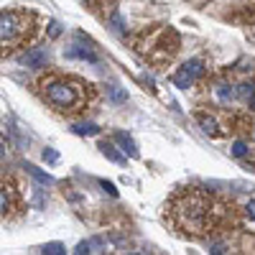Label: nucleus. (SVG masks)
I'll return each instance as SVG.
<instances>
[{"label": "nucleus", "mask_w": 255, "mask_h": 255, "mask_svg": "<svg viewBox=\"0 0 255 255\" xmlns=\"http://www.w3.org/2000/svg\"><path fill=\"white\" fill-rule=\"evenodd\" d=\"M202 72H204V64H202V61H196V59H192V61H186L181 69L176 72L174 84H176V87H181V90H186V87L194 84L199 77H202Z\"/></svg>", "instance_id": "obj_6"}, {"label": "nucleus", "mask_w": 255, "mask_h": 255, "mask_svg": "<svg viewBox=\"0 0 255 255\" xmlns=\"http://www.w3.org/2000/svg\"><path fill=\"white\" fill-rule=\"evenodd\" d=\"M245 215H248L250 219H255V202H250V204L245 207Z\"/></svg>", "instance_id": "obj_23"}, {"label": "nucleus", "mask_w": 255, "mask_h": 255, "mask_svg": "<svg viewBox=\"0 0 255 255\" xmlns=\"http://www.w3.org/2000/svg\"><path fill=\"white\" fill-rule=\"evenodd\" d=\"M0 156H5V148L3 146H0Z\"/></svg>", "instance_id": "obj_26"}, {"label": "nucleus", "mask_w": 255, "mask_h": 255, "mask_svg": "<svg viewBox=\"0 0 255 255\" xmlns=\"http://www.w3.org/2000/svg\"><path fill=\"white\" fill-rule=\"evenodd\" d=\"M36 95L51 113L69 118V120L84 115L99 97L97 87L92 82H87L77 74L57 72V69L46 72L36 82Z\"/></svg>", "instance_id": "obj_2"}, {"label": "nucleus", "mask_w": 255, "mask_h": 255, "mask_svg": "<svg viewBox=\"0 0 255 255\" xmlns=\"http://www.w3.org/2000/svg\"><path fill=\"white\" fill-rule=\"evenodd\" d=\"M43 158H46V161H51V163H54V161L59 158V153H57V151H49V148H46V151H43Z\"/></svg>", "instance_id": "obj_20"}, {"label": "nucleus", "mask_w": 255, "mask_h": 255, "mask_svg": "<svg viewBox=\"0 0 255 255\" xmlns=\"http://www.w3.org/2000/svg\"><path fill=\"white\" fill-rule=\"evenodd\" d=\"M66 59H84V61H97V54L90 49V46H79V43H74L64 51Z\"/></svg>", "instance_id": "obj_8"}, {"label": "nucleus", "mask_w": 255, "mask_h": 255, "mask_svg": "<svg viewBox=\"0 0 255 255\" xmlns=\"http://www.w3.org/2000/svg\"><path fill=\"white\" fill-rule=\"evenodd\" d=\"M253 92H255L253 84H242V87H240V97H250Z\"/></svg>", "instance_id": "obj_19"}, {"label": "nucleus", "mask_w": 255, "mask_h": 255, "mask_svg": "<svg viewBox=\"0 0 255 255\" xmlns=\"http://www.w3.org/2000/svg\"><path fill=\"white\" fill-rule=\"evenodd\" d=\"M179 33L169 26H151L133 39V51L153 66L169 64L179 51Z\"/></svg>", "instance_id": "obj_4"}, {"label": "nucleus", "mask_w": 255, "mask_h": 255, "mask_svg": "<svg viewBox=\"0 0 255 255\" xmlns=\"http://www.w3.org/2000/svg\"><path fill=\"white\" fill-rule=\"evenodd\" d=\"M199 125H202V130H204V133H209V136H219V130H217V123H215V118L199 115Z\"/></svg>", "instance_id": "obj_12"}, {"label": "nucleus", "mask_w": 255, "mask_h": 255, "mask_svg": "<svg viewBox=\"0 0 255 255\" xmlns=\"http://www.w3.org/2000/svg\"><path fill=\"white\" fill-rule=\"evenodd\" d=\"M232 153H235V156H237V158H242V156H248V146H245V143H242V140H237V143H235V146H232Z\"/></svg>", "instance_id": "obj_18"}, {"label": "nucleus", "mask_w": 255, "mask_h": 255, "mask_svg": "<svg viewBox=\"0 0 255 255\" xmlns=\"http://www.w3.org/2000/svg\"><path fill=\"white\" fill-rule=\"evenodd\" d=\"M248 105H250V110H255V92L248 97Z\"/></svg>", "instance_id": "obj_25"}, {"label": "nucleus", "mask_w": 255, "mask_h": 255, "mask_svg": "<svg viewBox=\"0 0 255 255\" xmlns=\"http://www.w3.org/2000/svg\"><path fill=\"white\" fill-rule=\"evenodd\" d=\"M99 151H102V156H107L110 161H115V163H125L123 153H118V151H115V146H113L110 140H102V143H99Z\"/></svg>", "instance_id": "obj_10"}, {"label": "nucleus", "mask_w": 255, "mask_h": 255, "mask_svg": "<svg viewBox=\"0 0 255 255\" xmlns=\"http://www.w3.org/2000/svg\"><path fill=\"white\" fill-rule=\"evenodd\" d=\"M217 97L222 99V102H230V99L235 97V90H232L230 84H219V87H217Z\"/></svg>", "instance_id": "obj_15"}, {"label": "nucleus", "mask_w": 255, "mask_h": 255, "mask_svg": "<svg viewBox=\"0 0 255 255\" xmlns=\"http://www.w3.org/2000/svg\"><path fill=\"white\" fill-rule=\"evenodd\" d=\"M115 143L123 146V151L128 153L130 158H138V146H136V140H133L128 133H115Z\"/></svg>", "instance_id": "obj_9"}, {"label": "nucleus", "mask_w": 255, "mask_h": 255, "mask_svg": "<svg viewBox=\"0 0 255 255\" xmlns=\"http://www.w3.org/2000/svg\"><path fill=\"white\" fill-rule=\"evenodd\" d=\"M43 20L31 8H5L0 10V57H16L31 49L41 36Z\"/></svg>", "instance_id": "obj_3"}, {"label": "nucleus", "mask_w": 255, "mask_h": 255, "mask_svg": "<svg viewBox=\"0 0 255 255\" xmlns=\"http://www.w3.org/2000/svg\"><path fill=\"white\" fill-rule=\"evenodd\" d=\"M23 215H26L23 189H20L13 174L0 171V219L3 222H16Z\"/></svg>", "instance_id": "obj_5"}, {"label": "nucleus", "mask_w": 255, "mask_h": 255, "mask_svg": "<svg viewBox=\"0 0 255 255\" xmlns=\"http://www.w3.org/2000/svg\"><path fill=\"white\" fill-rule=\"evenodd\" d=\"M74 133L77 136H97L99 128L95 123H79V125H74Z\"/></svg>", "instance_id": "obj_13"}, {"label": "nucleus", "mask_w": 255, "mask_h": 255, "mask_svg": "<svg viewBox=\"0 0 255 255\" xmlns=\"http://www.w3.org/2000/svg\"><path fill=\"white\" fill-rule=\"evenodd\" d=\"M110 23H113V31H115V33H120V36L125 33V28H123V18H120V13H113V16H110Z\"/></svg>", "instance_id": "obj_16"}, {"label": "nucleus", "mask_w": 255, "mask_h": 255, "mask_svg": "<svg viewBox=\"0 0 255 255\" xmlns=\"http://www.w3.org/2000/svg\"><path fill=\"white\" fill-rule=\"evenodd\" d=\"M110 99L113 102H118V105H123V102H128V92L125 90H120V87H110Z\"/></svg>", "instance_id": "obj_14"}, {"label": "nucleus", "mask_w": 255, "mask_h": 255, "mask_svg": "<svg viewBox=\"0 0 255 255\" xmlns=\"http://www.w3.org/2000/svg\"><path fill=\"white\" fill-rule=\"evenodd\" d=\"M26 171L33 176V179H36V181H41L43 186H46V184H54V176H49V174H43V171H39L36 169V166H33V163H26Z\"/></svg>", "instance_id": "obj_11"}, {"label": "nucleus", "mask_w": 255, "mask_h": 255, "mask_svg": "<svg viewBox=\"0 0 255 255\" xmlns=\"http://www.w3.org/2000/svg\"><path fill=\"white\" fill-rule=\"evenodd\" d=\"M51 28H49V33H51V36H59V23H49Z\"/></svg>", "instance_id": "obj_24"}, {"label": "nucleus", "mask_w": 255, "mask_h": 255, "mask_svg": "<svg viewBox=\"0 0 255 255\" xmlns=\"http://www.w3.org/2000/svg\"><path fill=\"white\" fill-rule=\"evenodd\" d=\"M166 217L181 235L202 240L232 225V207L204 189L186 186L174 192L166 202Z\"/></svg>", "instance_id": "obj_1"}, {"label": "nucleus", "mask_w": 255, "mask_h": 255, "mask_svg": "<svg viewBox=\"0 0 255 255\" xmlns=\"http://www.w3.org/2000/svg\"><path fill=\"white\" fill-rule=\"evenodd\" d=\"M82 3H87V5L97 8V5H107V3H113V0H82Z\"/></svg>", "instance_id": "obj_21"}, {"label": "nucleus", "mask_w": 255, "mask_h": 255, "mask_svg": "<svg viewBox=\"0 0 255 255\" xmlns=\"http://www.w3.org/2000/svg\"><path fill=\"white\" fill-rule=\"evenodd\" d=\"M43 253L46 255H59V253H64V245H59V242H49V245H43Z\"/></svg>", "instance_id": "obj_17"}, {"label": "nucleus", "mask_w": 255, "mask_h": 255, "mask_svg": "<svg viewBox=\"0 0 255 255\" xmlns=\"http://www.w3.org/2000/svg\"><path fill=\"white\" fill-rule=\"evenodd\" d=\"M99 184H102V189H105V192H110L113 196H118V189H115V186L110 184V181H99Z\"/></svg>", "instance_id": "obj_22"}, {"label": "nucleus", "mask_w": 255, "mask_h": 255, "mask_svg": "<svg viewBox=\"0 0 255 255\" xmlns=\"http://www.w3.org/2000/svg\"><path fill=\"white\" fill-rule=\"evenodd\" d=\"M20 64L28 69H43L49 64V49L46 46H31L20 54Z\"/></svg>", "instance_id": "obj_7"}]
</instances>
